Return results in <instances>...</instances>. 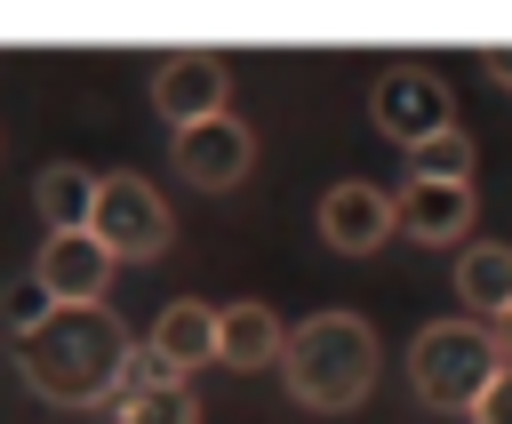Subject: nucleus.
<instances>
[{
  "mask_svg": "<svg viewBox=\"0 0 512 424\" xmlns=\"http://www.w3.org/2000/svg\"><path fill=\"white\" fill-rule=\"evenodd\" d=\"M16 368L48 408H112L128 392L136 344L104 304H56V320L16 344Z\"/></svg>",
  "mask_w": 512,
  "mask_h": 424,
  "instance_id": "nucleus-1",
  "label": "nucleus"
},
{
  "mask_svg": "<svg viewBox=\"0 0 512 424\" xmlns=\"http://www.w3.org/2000/svg\"><path fill=\"white\" fill-rule=\"evenodd\" d=\"M280 384L312 416H352L376 392V328L360 312H312L280 344Z\"/></svg>",
  "mask_w": 512,
  "mask_h": 424,
  "instance_id": "nucleus-2",
  "label": "nucleus"
},
{
  "mask_svg": "<svg viewBox=\"0 0 512 424\" xmlns=\"http://www.w3.org/2000/svg\"><path fill=\"white\" fill-rule=\"evenodd\" d=\"M496 368H504V352H496V328H480V320H424L408 344V392L440 416H456V408L472 416V400L496 384Z\"/></svg>",
  "mask_w": 512,
  "mask_h": 424,
  "instance_id": "nucleus-3",
  "label": "nucleus"
},
{
  "mask_svg": "<svg viewBox=\"0 0 512 424\" xmlns=\"http://www.w3.org/2000/svg\"><path fill=\"white\" fill-rule=\"evenodd\" d=\"M88 232L104 240V256H112V264H152V256H168L176 216H168V200H160V184H152V176L112 168V176H96Z\"/></svg>",
  "mask_w": 512,
  "mask_h": 424,
  "instance_id": "nucleus-4",
  "label": "nucleus"
},
{
  "mask_svg": "<svg viewBox=\"0 0 512 424\" xmlns=\"http://www.w3.org/2000/svg\"><path fill=\"white\" fill-rule=\"evenodd\" d=\"M368 120H376L400 152H416V144H432V136L456 128V96H448V80H440L432 64H384L376 88H368Z\"/></svg>",
  "mask_w": 512,
  "mask_h": 424,
  "instance_id": "nucleus-5",
  "label": "nucleus"
},
{
  "mask_svg": "<svg viewBox=\"0 0 512 424\" xmlns=\"http://www.w3.org/2000/svg\"><path fill=\"white\" fill-rule=\"evenodd\" d=\"M152 112L168 120V136H176V128H200V120H216V112H232V64L208 56V48L160 56V64H152Z\"/></svg>",
  "mask_w": 512,
  "mask_h": 424,
  "instance_id": "nucleus-6",
  "label": "nucleus"
},
{
  "mask_svg": "<svg viewBox=\"0 0 512 424\" xmlns=\"http://www.w3.org/2000/svg\"><path fill=\"white\" fill-rule=\"evenodd\" d=\"M168 160H176V176H184L192 192H232V184L256 168V128H248L240 112H216V120H200V128H176V136H168Z\"/></svg>",
  "mask_w": 512,
  "mask_h": 424,
  "instance_id": "nucleus-7",
  "label": "nucleus"
},
{
  "mask_svg": "<svg viewBox=\"0 0 512 424\" xmlns=\"http://www.w3.org/2000/svg\"><path fill=\"white\" fill-rule=\"evenodd\" d=\"M472 216H480V192H472V184H448V176H408V184L392 192V224H400L416 248H464Z\"/></svg>",
  "mask_w": 512,
  "mask_h": 424,
  "instance_id": "nucleus-8",
  "label": "nucleus"
},
{
  "mask_svg": "<svg viewBox=\"0 0 512 424\" xmlns=\"http://www.w3.org/2000/svg\"><path fill=\"white\" fill-rule=\"evenodd\" d=\"M312 224H320V240H328L336 256H376L384 232H400V224H392V192H376V184H360V176L328 184Z\"/></svg>",
  "mask_w": 512,
  "mask_h": 424,
  "instance_id": "nucleus-9",
  "label": "nucleus"
},
{
  "mask_svg": "<svg viewBox=\"0 0 512 424\" xmlns=\"http://www.w3.org/2000/svg\"><path fill=\"white\" fill-rule=\"evenodd\" d=\"M32 280L56 296V304H104L112 288V256L96 232H48L40 256H32Z\"/></svg>",
  "mask_w": 512,
  "mask_h": 424,
  "instance_id": "nucleus-10",
  "label": "nucleus"
},
{
  "mask_svg": "<svg viewBox=\"0 0 512 424\" xmlns=\"http://www.w3.org/2000/svg\"><path fill=\"white\" fill-rule=\"evenodd\" d=\"M144 360H152L160 376L192 384V376H200V368L216 360V304H192V296L160 304V320L144 328Z\"/></svg>",
  "mask_w": 512,
  "mask_h": 424,
  "instance_id": "nucleus-11",
  "label": "nucleus"
},
{
  "mask_svg": "<svg viewBox=\"0 0 512 424\" xmlns=\"http://www.w3.org/2000/svg\"><path fill=\"white\" fill-rule=\"evenodd\" d=\"M280 344H288V328H280L272 304H256V296L216 304V360H224V368H240V376L280 368Z\"/></svg>",
  "mask_w": 512,
  "mask_h": 424,
  "instance_id": "nucleus-12",
  "label": "nucleus"
},
{
  "mask_svg": "<svg viewBox=\"0 0 512 424\" xmlns=\"http://www.w3.org/2000/svg\"><path fill=\"white\" fill-rule=\"evenodd\" d=\"M456 296H464V320H504L512 312V240H464L456 248Z\"/></svg>",
  "mask_w": 512,
  "mask_h": 424,
  "instance_id": "nucleus-13",
  "label": "nucleus"
},
{
  "mask_svg": "<svg viewBox=\"0 0 512 424\" xmlns=\"http://www.w3.org/2000/svg\"><path fill=\"white\" fill-rule=\"evenodd\" d=\"M32 208H40V224H48V232H88L96 176H88L80 160H48V168L32 176Z\"/></svg>",
  "mask_w": 512,
  "mask_h": 424,
  "instance_id": "nucleus-14",
  "label": "nucleus"
},
{
  "mask_svg": "<svg viewBox=\"0 0 512 424\" xmlns=\"http://www.w3.org/2000/svg\"><path fill=\"white\" fill-rule=\"evenodd\" d=\"M112 424H200V392L176 384V376L128 368V392L112 400Z\"/></svg>",
  "mask_w": 512,
  "mask_h": 424,
  "instance_id": "nucleus-15",
  "label": "nucleus"
},
{
  "mask_svg": "<svg viewBox=\"0 0 512 424\" xmlns=\"http://www.w3.org/2000/svg\"><path fill=\"white\" fill-rule=\"evenodd\" d=\"M408 176H448V184H472V136H464V128H448V136L416 144V152H408Z\"/></svg>",
  "mask_w": 512,
  "mask_h": 424,
  "instance_id": "nucleus-16",
  "label": "nucleus"
},
{
  "mask_svg": "<svg viewBox=\"0 0 512 424\" xmlns=\"http://www.w3.org/2000/svg\"><path fill=\"white\" fill-rule=\"evenodd\" d=\"M0 320H8V336L24 344V336H40V328L56 320V296H48V288L24 272V280H8V296H0Z\"/></svg>",
  "mask_w": 512,
  "mask_h": 424,
  "instance_id": "nucleus-17",
  "label": "nucleus"
},
{
  "mask_svg": "<svg viewBox=\"0 0 512 424\" xmlns=\"http://www.w3.org/2000/svg\"><path fill=\"white\" fill-rule=\"evenodd\" d=\"M472 424H512V368H496V384L472 400Z\"/></svg>",
  "mask_w": 512,
  "mask_h": 424,
  "instance_id": "nucleus-18",
  "label": "nucleus"
},
{
  "mask_svg": "<svg viewBox=\"0 0 512 424\" xmlns=\"http://www.w3.org/2000/svg\"><path fill=\"white\" fill-rule=\"evenodd\" d=\"M480 72H488V80L512 96V48H488V56H480Z\"/></svg>",
  "mask_w": 512,
  "mask_h": 424,
  "instance_id": "nucleus-19",
  "label": "nucleus"
},
{
  "mask_svg": "<svg viewBox=\"0 0 512 424\" xmlns=\"http://www.w3.org/2000/svg\"><path fill=\"white\" fill-rule=\"evenodd\" d=\"M496 352H504V368H512V312L496 320Z\"/></svg>",
  "mask_w": 512,
  "mask_h": 424,
  "instance_id": "nucleus-20",
  "label": "nucleus"
}]
</instances>
